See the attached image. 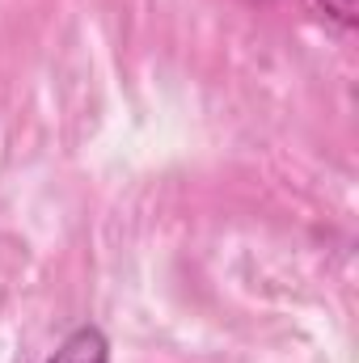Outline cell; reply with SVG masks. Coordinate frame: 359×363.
<instances>
[{
    "label": "cell",
    "mask_w": 359,
    "mask_h": 363,
    "mask_svg": "<svg viewBox=\"0 0 359 363\" xmlns=\"http://www.w3.org/2000/svg\"><path fill=\"white\" fill-rule=\"evenodd\" d=\"M47 363H110V338L97 325H77Z\"/></svg>",
    "instance_id": "obj_1"
},
{
    "label": "cell",
    "mask_w": 359,
    "mask_h": 363,
    "mask_svg": "<svg viewBox=\"0 0 359 363\" xmlns=\"http://www.w3.org/2000/svg\"><path fill=\"white\" fill-rule=\"evenodd\" d=\"M313 4H317L330 21H338L343 30H351V26H355V17H359V13H355V0H313Z\"/></svg>",
    "instance_id": "obj_2"
}]
</instances>
